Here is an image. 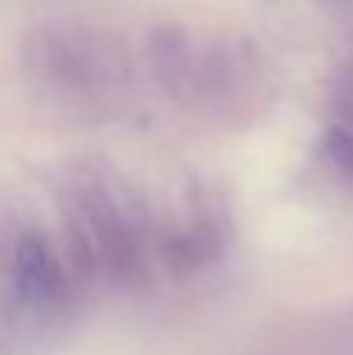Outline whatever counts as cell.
Segmentation results:
<instances>
[{"mask_svg":"<svg viewBox=\"0 0 353 355\" xmlns=\"http://www.w3.org/2000/svg\"><path fill=\"white\" fill-rule=\"evenodd\" d=\"M147 56L156 81L175 97L200 87V81H204V69H200V56L191 44V31L181 25H160L156 31H150Z\"/></svg>","mask_w":353,"mask_h":355,"instance_id":"2","label":"cell"},{"mask_svg":"<svg viewBox=\"0 0 353 355\" xmlns=\"http://www.w3.org/2000/svg\"><path fill=\"white\" fill-rule=\"evenodd\" d=\"M35 66L72 94H94L116 85L125 72L119 50L91 28H47L31 41Z\"/></svg>","mask_w":353,"mask_h":355,"instance_id":"1","label":"cell"}]
</instances>
